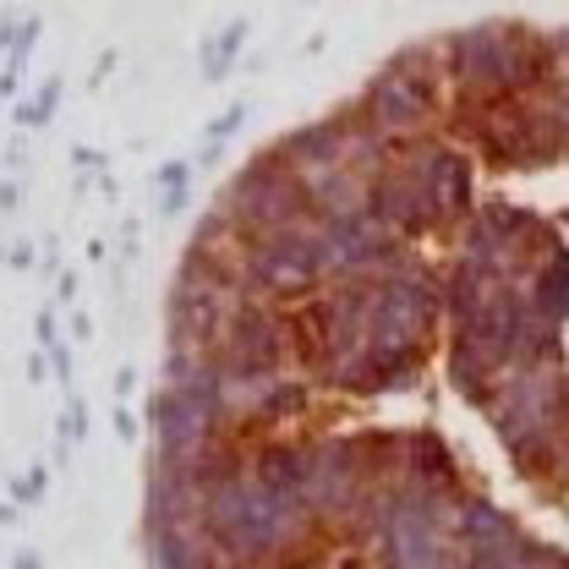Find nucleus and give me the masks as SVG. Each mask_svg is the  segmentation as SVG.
<instances>
[{"instance_id":"f257e3e1","label":"nucleus","mask_w":569,"mask_h":569,"mask_svg":"<svg viewBox=\"0 0 569 569\" xmlns=\"http://www.w3.org/2000/svg\"><path fill=\"white\" fill-rule=\"evenodd\" d=\"M318 247L307 241V236H274L263 252H258V269H263V280L274 284H307L318 274Z\"/></svg>"},{"instance_id":"f03ea898","label":"nucleus","mask_w":569,"mask_h":569,"mask_svg":"<svg viewBox=\"0 0 569 569\" xmlns=\"http://www.w3.org/2000/svg\"><path fill=\"white\" fill-rule=\"evenodd\" d=\"M378 116H383L389 127H406V121H417V116H422V88H411V82L389 77V82L378 88Z\"/></svg>"}]
</instances>
